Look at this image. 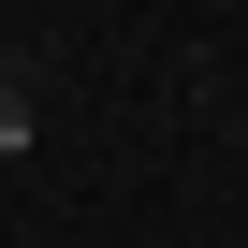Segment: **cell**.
<instances>
[{"instance_id": "cell-1", "label": "cell", "mask_w": 248, "mask_h": 248, "mask_svg": "<svg viewBox=\"0 0 248 248\" xmlns=\"http://www.w3.org/2000/svg\"><path fill=\"white\" fill-rule=\"evenodd\" d=\"M15 146H30V102H15V88H0V161H15Z\"/></svg>"}]
</instances>
